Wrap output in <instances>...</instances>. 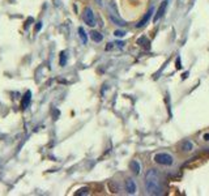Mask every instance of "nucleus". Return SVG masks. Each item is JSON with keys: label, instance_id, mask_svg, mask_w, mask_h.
I'll list each match as a JSON object with an SVG mask.
<instances>
[{"label": "nucleus", "instance_id": "1", "mask_svg": "<svg viewBox=\"0 0 209 196\" xmlns=\"http://www.w3.org/2000/svg\"><path fill=\"white\" fill-rule=\"evenodd\" d=\"M145 187L149 195L162 194V183H161V179H159V174L156 169L148 170L145 175Z\"/></svg>", "mask_w": 209, "mask_h": 196}, {"label": "nucleus", "instance_id": "2", "mask_svg": "<svg viewBox=\"0 0 209 196\" xmlns=\"http://www.w3.org/2000/svg\"><path fill=\"white\" fill-rule=\"evenodd\" d=\"M154 161L157 163L159 165H166V166H170V165H173V156L169 154V153H165V152H162V153H157L154 156Z\"/></svg>", "mask_w": 209, "mask_h": 196}, {"label": "nucleus", "instance_id": "3", "mask_svg": "<svg viewBox=\"0 0 209 196\" xmlns=\"http://www.w3.org/2000/svg\"><path fill=\"white\" fill-rule=\"evenodd\" d=\"M84 21L89 26H94L95 25V17H94V13L91 11V8H85L84 11Z\"/></svg>", "mask_w": 209, "mask_h": 196}, {"label": "nucleus", "instance_id": "4", "mask_svg": "<svg viewBox=\"0 0 209 196\" xmlns=\"http://www.w3.org/2000/svg\"><path fill=\"white\" fill-rule=\"evenodd\" d=\"M125 190L129 195H133L136 192V183H135L132 179H127L125 181Z\"/></svg>", "mask_w": 209, "mask_h": 196}, {"label": "nucleus", "instance_id": "5", "mask_svg": "<svg viewBox=\"0 0 209 196\" xmlns=\"http://www.w3.org/2000/svg\"><path fill=\"white\" fill-rule=\"evenodd\" d=\"M166 7H167V0H165V2L161 4V7L158 8V11H157V15L154 17V21H158L161 17L163 16V12H165V9H166Z\"/></svg>", "mask_w": 209, "mask_h": 196}, {"label": "nucleus", "instance_id": "6", "mask_svg": "<svg viewBox=\"0 0 209 196\" xmlns=\"http://www.w3.org/2000/svg\"><path fill=\"white\" fill-rule=\"evenodd\" d=\"M137 43L140 45L141 47H144L145 50H149L150 49V42H149V39H148L145 36H142L137 39Z\"/></svg>", "mask_w": 209, "mask_h": 196}, {"label": "nucleus", "instance_id": "7", "mask_svg": "<svg viewBox=\"0 0 209 196\" xmlns=\"http://www.w3.org/2000/svg\"><path fill=\"white\" fill-rule=\"evenodd\" d=\"M30 99H32V91H29V90H28V91H26V93H25V95H24L22 102H21V107H22L24 110H25V108L29 106Z\"/></svg>", "mask_w": 209, "mask_h": 196}, {"label": "nucleus", "instance_id": "8", "mask_svg": "<svg viewBox=\"0 0 209 196\" xmlns=\"http://www.w3.org/2000/svg\"><path fill=\"white\" fill-rule=\"evenodd\" d=\"M152 12H153V9H152V8H150V9H149V11H148V12L145 13V16H144L142 19H141V21H140V22H139V24L136 25V28H141V26H144V25H145V24L148 22V20L150 19V15H152Z\"/></svg>", "mask_w": 209, "mask_h": 196}, {"label": "nucleus", "instance_id": "9", "mask_svg": "<svg viewBox=\"0 0 209 196\" xmlns=\"http://www.w3.org/2000/svg\"><path fill=\"white\" fill-rule=\"evenodd\" d=\"M110 20H111L115 25H118V26H124V25H125L124 21H123V20H120V19H119V16L114 15V13H112V15H110Z\"/></svg>", "mask_w": 209, "mask_h": 196}, {"label": "nucleus", "instance_id": "10", "mask_svg": "<svg viewBox=\"0 0 209 196\" xmlns=\"http://www.w3.org/2000/svg\"><path fill=\"white\" fill-rule=\"evenodd\" d=\"M129 166H131V169H132V171H133L135 174H136V175H137V174H140L141 167H140V163H139L137 161H132Z\"/></svg>", "mask_w": 209, "mask_h": 196}, {"label": "nucleus", "instance_id": "11", "mask_svg": "<svg viewBox=\"0 0 209 196\" xmlns=\"http://www.w3.org/2000/svg\"><path fill=\"white\" fill-rule=\"evenodd\" d=\"M90 37H91V39H93L94 42H101L102 39H103L102 34H101V33H98V32H95V30H93V32L90 33Z\"/></svg>", "mask_w": 209, "mask_h": 196}, {"label": "nucleus", "instance_id": "12", "mask_svg": "<svg viewBox=\"0 0 209 196\" xmlns=\"http://www.w3.org/2000/svg\"><path fill=\"white\" fill-rule=\"evenodd\" d=\"M78 36H80L81 42L84 43V45H86V43H88V36H86L85 30L82 29V28H78Z\"/></svg>", "mask_w": 209, "mask_h": 196}, {"label": "nucleus", "instance_id": "13", "mask_svg": "<svg viewBox=\"0 0 209 196\" xmlns=\"http://www.w3.org/2000/svg\"><path fill=\"white\" fill-rule=\"evenodd\" d=\"M194 148V145H192V143H190V141H186L184 144H183V150H191Z\"/></svg>", "mask_w": 209, "mask_h": 196}, {"label": "nucleus", "instance_id": "14", "mask_svg": "<svg viewBox=\"0 0 209 196\" xmlns=\"http://www.w3.org/2000/svg\"><path fill=\"white\" fill-rule=\"evenodd\" d=\"M65 63H67V56H65V52L63 51L60 54V65H65Z\"/></svg>", "mask_w": 209, "mask_h": 196}, {"label": "nucleus", "instance_id": "15", "mask_svg": "<svg viewBox=\"0 0 209 196\" xmlns=\"http://www.w3.org/2000/svg\"><path fill=\"white\" fill-rule=\"evenodd\" d=\"M114 34H115L116 37H119V38H120V37H124V36H125V32H123V30H116V32H115Z\"/></svg>", "mask_w": 209, "mask_h": 196}, {"label": "nucleus", "instance_id": "16", "mask_svg": "<svg viewBox=\"0 0 209 196\" xmlns=\"http://www.w3.org/2000/svg\"><path fill=\"white\" fill-rule=\"evenodd\" d=\"M77 195H88V188H82V190H80V192H77Z\"/></svg>", "mask_w": 209, "mask_h": 196}, {"label": "nucleus", "instance_id": "17", "mask_svg": "<svg viewBox=\"0 0 209 196\" xmlns=\"http://www.w3.org/2000/svg\"><path fill=\"white\" fill-rule=\"evenodd\" d=\"M41 28H42V22H38L37 26H36V30L38 32V30H41Z\"/></svg>", "mask_w": 209, "mask_h": 196}, {"label": "nucleus", "instance_id": "18", "mask_svg": "<svg viewBox=\"0 0 209 196\" xmlns=\"http://www.w3.org/2000/svg\"><path fill=\"white\" fill-rule=\"evenodd\" d=\"M180 67H182V65H180V59L178 58L176 59V68H180Z\"/></svg>", "mask_w": 209, "mask_h": 196}, {"label": "nucleus", "instance_id": "19", "mask_svg": "<svg viewBox=\"0 0 209 196\" xmlns=\"http://www.w3.org/2000/svg\"><path fill=\"white\" fill-rule=\"evenodd\" d=\"M204 140L209 141V133H205V135H204Z\"/></svg>", "mask_w": 209, "mask_h": 196}]
</instances>
